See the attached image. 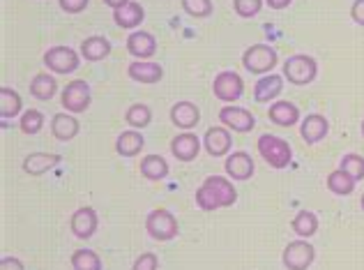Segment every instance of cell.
Returning a JSON list of instances; mask_svg holds the SVG:
<instances>
[{"mask_svg": "<svg viewBox=\"0 0 364 270\" xmlns=\"http://www.w3.org/2000/svg\"><path fill=\"white\" fill-rule=\"evenodd\" d=\"M237 201V189L226 176H208L196 189V206L205 213L217 208H231Z\"/></svg>", "mask_w": 364, "mask_h": 270, "instance_id": "6da1fadb", "label": "cell"}, {"mask_svg": "<svg viewBox=\"0 0 364 270\" xmlns=\"http://www.w3.org/2000/svg\"><path fill=\"white\" fill-rule=\"evenodd\" d=\"M256 150L272 169H286L293 160V150L289 141H284L274 134H261L256 141Z\"/></svg>", "mask_w": 364, "mask_h": 270, "instance_id": "7a4b0ae2", "label": "cell"}, {"mask_svg": "<svg viewBox=\"0 0 364 270\" xmlns=\"http://www.w3.org/2000/svg\"><path fill=\"white\" fill-rule=\"evenodd\" d=\"M146 229H148V236L152 240H159V243H168V240L178 238V234H180L178 217L166 208L150 210L146 217Z\"/></svg>", "mask_w": 364, "mask_h": 270, "instance_id": "3957f363", "label": "cell"}, {"mask_svg": "<svg viewBox=\"0 0 364 270\" xmlns=\"http://www.w3.org/2000/svg\"><path fill=\"white\" fill-rule=\"evenodd\" d=\"M316 74H318V63L306 53H295L284 61V76L293 85H309Z\"/></svg>", "mask_w": 364, "mask_h": 270, "instance_id": "277c9868", "label": "cell"}, {"mask_svg": "<svg viewBox=\"0 0 364 270\" xmlns=\"http://www.w3.org/2000/svg\"><path fill=\"white\" fill-rule=\"evenodd\" d=\"M277 63H279V53L270 44H252L242 53V67L252 74L265 76L267 72L274 70Z\"/></svg>", "mask_w": 364, "mask_h": 270, "instance_id": "5b68a950", "label": "cell"}, {"mask_svg": "<svg viewBox=\"0 0 364 270\" xmlns=\"http://www.w3.org/2000/svg\"><path fill=\"white\" fill-rule=\"evenodd\" d=\"M316 259V247L306 238L291 240L282 252V264L286 270H309Z\"/></svg>", "mask_w": 364, "mask_h": 270, "instance_id": "8992f818", "label": "cell"}, {"mask_svg": "<svg viewBox=\"0 0 364 270\" xmlns=\"http://www.w3.org/2000/svg\"><path fill=\"white\" fill-rule=\"evenodd\" d=\"M90 102H92L90 85H88V81H83V79L70 81L60 93V104H63V109L67 113H83L85 109L90 107Z\"/></svg>", "mask_w": 364, "mask_h": 270, "instance_id": "52a82bcc", "label": "cell"}, {"mask_svg": "<svg viewBox=\"0 0 364 270\" xmlns=\"http://www.w3.org/2000/svg\"><path fill=\"white\" fill-rule=\"evenodd\" d=\"M213 93H215V98L222 100L224 104H233L235 100H240L242 93H245L242 76L237 72H231V70L219 72L213 81Z\"/></svg>", "mask_w": 364, "mask_h": 270, "instance_id": "ba28073f", "label": "cell"}, {"mask_svg": "<svg viewBox=\"0 0 364 270\" xmlns=\"http://www.w3.org/2000/svg\"><path fill=\"white\" fill-rule=\"evenodd\" d=\"M44 65L49 67L53 74H72L79 70V53L70 46H51L49 51L44 53Z\"/></svg>", "mask_w": 364, "mask_h": 270, "instance_id": "9c48e42d", "label": "cell"}, {"mask_svg": "<svg viewBox=\"0 0 364 270\" xmlns=\"http://www.w3.org/2000/svg\"><path fill=\"white\" fill-rule=\"evenodd\" d=\"M219 120H222L224 128L233 130V132H252L256 128V118L252 111H247L245 107H235V104H226V107L219 109Z\"/></svg>", "mask_w": 364, "mask_h": 270, "instance_id": "30bf717a", "label": "cell"}, {"mask_svg": "<svg viewBox=\"0 0 364 270\" xmlns=\"http://www.w3.org/2000/svg\"><path fill=\"white\" fill-rule=\"evenodd\" d=\"M224 171L228 173V178H231V180H240L242 182V180H249L254 176L256 167H254V160H252L249 152L235 150V152H228V157L224 162Z\"/></svg>", "mask_w": 364, "mask_h": 270, "instance_id": "8fae6325", "label": "cell"}, {"mask_svg": "<svg viewBox=\"0 0 364 270\" xmlns=\"http://www.w3.org/2000/svg\"><path fill=\"white\" fill-rule=\"evenodd\" d=\"M124 44H127L129 56H134L136 61H150L157 53V40L148 31H134Z\"/></svg>", "mask_w": 364, "mask_h": 270, "instance_id": "7c38bea8", "label": "cell"}, {"mask_svg": "<svg viewBox=\"0 0 364 270\" xmlns=\"http://www.w3.org/2000/svg\"><path fill=\"white\" fill-rule=\"evenodd\" d=\"M70 224H72V234L76 238L88 240V238L95 236V231H97L100 219H97V213H95L90 206H81V208L74 210Z\"/></svg>", "mask_w": 364, "mask_h": 270, "instance_id": "4fadbf2b", "label": "cell"}, {"mask_svg": "<svg viewBox=\"0 0 364 270\" xmlns=\"http://www.w3.org/2000/svg\"><path fill=\"white\" fill-rule=\"evenodd\" d=\"M231 143H233V137L224 125H219V128H208L205 137H203V146L208 150V155H213V157L228 155V152H231Z\"/></svg>", "mask_w": 364, "mask_h": 270, "instance_id": "5bb4252c", "label": "cell"}, {"mask_svg": "<svg viewBox=\"0 0 364 270\" xmlns=\"http://www.w3.org/2000/svg\"><path fill=\"white\" fill-rule=\"evenodd\" d=\"M328 132H330V123L321 113H309L300 123V137L304 143H309V146L323 141L325 137H328Z\"/></svg>", "mask_w": 364, "mask_h": 270, "instance_id": "9a60e30c", "label": "cell"}, {"mask_svg": "<svg viewBox=\"0 0 364 270\" xmlns=\"http://www.w3.org/2000/svg\"><path fill=\"white\" fill-rule=\"evenodd\" d=\"M171 123L176 125V128L189 132L191 128H196L198 120H200V111L194 102L189 100H182V102H176L173 107H171Z\"/></svg>", "mask_w": 364, "mask_h": 270, "instance_id": "2e32d148", "label": "cell"}, {"mask_svg": "<svg viewBox=\"0 0 364 270\" xmlns=\"http://www.w3.org/2000/svg\"><path fill=\"white\" fill-rule=\"evenodd\" d=\"M171 152L178 162H194L200 152V139L191 132H182L171 141Z\"/></svg>", "mask_w": 364, "mask_h": 270, "instance_id": "e0dca14e", "label": "cell"}, {"mask_svg": "<svg viewBox=\"0 0 364 270\" xmlns=\"http://www.w3.org/2000/svg\"><path fill=\"white\" fill-rule=\"evenodd\" d=\"M282 90H284V76H279V74H265L254 85V100L258 104H267V102H272V100L279 98Z\"/></svg>", "mask_w": 364, "mask_h": 270, "instance_id": "ac0fdd59", "label": "cell"}, {"mask_svg": "<svg viewBox=\"0 0 364 270\" xmlns=\"http://www.w3.org/2000/svg\"><path fill=\"white\" fill-rule=\"evenodd\" d=\"M127 76L132 81H139V83H157L161 81L164 76V70H161L159 63H150V61H136V63H129L127 67Z\"/></svg>", "mask_w": 364, "mask_h": 270, "instance_id": "d6986e66", "label": "cell"}, {"mask_svg": "<svg viewBox=\"0 0 364 270\" xmlns=\"http://www.w3.org/2000/svg\"><path fill=\"white\" fill-rule=\"evenodd\" d=\"M267 118H270L274 125H279V128H293V125H298V120H300V109L295 107L293 102L277 100V102H272L270 111H267Z\"/></svg>", "mask_w": 364, "mask_h": 270, "instance_id": "ffe728a7", "label": "cell"}, {"mask_svg": "<svg viewBox=\"0 0 364 270\" xmlns=\"http://www.w3.org/2000/svg\"><path fill=\"white\" fill-rule=\"evenodd\" d=\"M55 164H60V155H53V152H31V155L23 157L21 169L28 176H42V173L53 169Z\"/></svg>", "mask_w": 364, "mask_h": 270, "instance_id": "44dd1931", "label": "cell"}, {"mask_svg": "<svg viewBox=\"0 0 364 270\" xmlns=\"http://www.w3.org/2000/svg\"><path fill=\"white\" fill-rule=\"evenodd\" d=\"M143 19H146V9H143L141 3H134V0H129L120 9H113V21L120 28H127V31H134L136 26H141Z\"/></svg>", "mask_w": 364, "mask_h": 270, "instance_id": "7402d4cb", "label": "cell"}, {"mask_svg": "<svg viewBox=\"0 0 364 270\" xmlns=\"http://www.w3.org/2000/svg\"><path fill=\"white\" fill-rule=\"evenodd\" d=\"M81 125L74 118V113H55L51 118V134L58 141H72L79 134Z\"/></svg>", "mask_w": 364, "mask_h": 270, "instance_id": "603a6c76", "label": "cell"}, {"mask_svg": "<svg viewBox=\"0 0 364 270\" xmlns=\"http://www.w3.org/2000/svg\"><path fill=\"white\" fill-rule=\"evenodd\" d=\"M111 53V42L102 35H90L81 42V56L88 63H100Z\"/></svg>", "mask_w": 364, "mask_h": 270, "instance_id": "cb8c5ba5", "label": "cell"}, {"mask_svg": "<svg viewBox=\"0 0 364 270\" xmlns=\"http://www.w3.org/2000/svg\"><path fill=\"white\" fill-rule=\"evenodd\" d=\"M143 146H146V139L141 137L139 130H127V132H120L118 139H116V150L118 155L122 157H134L139 155V152L143 150Z\"/></svg>", "mask_w": 364, "mask_h": 270, "instance_id": "d4e9b609", "label": "cell"}, {"mask_svg": "<svg viewBox=\"0 0 364 270\" xmlns=\"http://www.w3.org/2000/svg\"><path fill=\"white\" fill-rule=\"evenodd\" d=\"M325 185H328V189L332 192V194L337 197H348L353 194V189H355L358 180L350 176V173H346L343 169H337L328 173V178H325Z\"/></svg>", "mask_w": 364, "mask_h": 270, "instance_id": "484cf974", "label": "cell"}, {"mask_svg": "<svg viewBox=\"0 0 364 270\" xmlns=\"http://www.w3.org/2000/svg\"><path fill=\"white\" fill-rule=\"evenodd\" d=\"M55 90H58V81H55L51 74L40 72V74L33 76V81H31V95H33L35 100L49 102L53 95H55Z\"/></svg>", "mask_w": 364, "mask_h": 270, "instance_id": "4316f807", "label": "cell"}, {"mask_svg": "<svg viewBox=\"0 0 364 270\" xmlns=\"http://www.w3.org/2000/svg\"><path fill=\"white\" fill-rule=\"evenodd\" d=\"M141 173H143V178L159 182L168 176V162L161 155H146L141 160Z\"/></svg>", "mask_w": 364, "mask_h": 270, "instance_id": "83f0119b", "label": "cell"}, {"mask_svg": "<svg viewBox=\"0 0 364 270\" xmlns=\"http://www.w3.org/2000/svg\"><path fill=\"white\" fill-rule=\"evenodd\" d=\"M23 109V100L16 90L3 85L0 88V118H16Z\"/></svg>", "mask_w": 364, "mask_h": 270, "instance_id": "f1b7e54d", "label": "cell"}, {"mask_svg": "<svg viewBox=\"0 0 364 270\" xmlns=\"http://www.w3.org/2000/svg\"><path fill=\"white\" fill-rule=\"evenodd\" d=\"M291 229L300 238H311L316 236V231H318V217H316L311 210H300V213L293 217Z\"/></svg>", "mask_w": 364, "mask_h": 270, "instance_id": "f546056e", "label": "cell"}, {"mask_svg": "<svg viewBox=\"0 0 364 270\" xmlns=\"http://www.w3.org/2000/svg\"><path fill=\"white\" fill-rule=\"evenodd\" d=\"M124 120L129 123V128L134 130H143V128H148V125L152 123V111L148 104H132V107L124 111Z\"/></svg>", "mask_w": 364, "mask_h": 270, "instance_id": "4dcf8cb0", "label": "cell"}, {"mask_svg": "<svg viewBox=\"0 0 364 270\" xmlns=\"http://www.w3.org/2000/svg\"><path fill=\"white\" fill-rule=\"evenodd\" d=\"M72 268L74 270H102V259L95 249L81 247L72 254Z\"/></svg>", "mask_w": 364, "mask_h": 270, "instance_id": "1f68e13d", "label": "cell"}, {"mask_svg": "<svg viewBox=\"0 0 364 270\" xmlns=\"http://www.w3.org/2000/svg\"><path fill=\"white\" fill-rule=\"evenodd\" d=\"M18 128H21V132L28 134V137H35V134H40L44 128V113L37 109L23 111L21 120H18Z\"/></svg>", "mask_w": 364, "mask_h": 270, "instance_id": "d6a6232c", "label": "cell"}, {"mask_svg": "<svg viewBox=\"0 0 364 270\" xmlns=\"http://www.w3.org/2000/svg\"><path fill=\"white\" fill-rule=\"evenodd\" d=\"M339 169H343L346 173H350L353 178H355L358 182L364 180V157L358 155V152H348V155L341 157V164Z\"/></svg>", "mask_w": 364, "mask_h": 270, "instance_id": "836d02e7", "label": "cell"}, {"mask_svg": "<svg viewBox=\"0 0 364 270\" xmlns=\"http://www.w3.org/2000/svg\"><path fill=\"white\" fill-rule=\"evenodd\" d=\"M182 9L194 19H208L213 14V0H182Z\"/></svg>", "mask_w": 364, "mask_h": 270, "instance_id": "e575fe53", "label": "cell"}, {"mask_svg": "<svg viewBox=\"0 0 364 270\" xmlns=\"http://www.w3.org/2000/svg\"><path fill=\"white\" fill-rule=\"evenodd\" d=\"M233 9L237 16L252 19L263 9V0H233Z\"/></svg>", "mask_w": 364, "mask_h": 270, "instance_id": "d590c367", "label": "cell"}, {"mask_svg": "<svg viewBox=\"0 0 364 270\" xmlns=\"http://www.w3.org/2000/svg\"><path fill=\"white\" fill-rule=\"evenodd\" d=\"M157 268H159V259L155 252H143L132 266V270H157Z\"/></svg>", "mask_w": 364, "mask_h": 270, "instance_id": "8d00e7d4", "label": "cell"}, {"mask_svg": "<svg viewBox=\"0 0 364 270\" xmlns=\"http://www.w3.org/2000/svg\"><path fill=\"white\" fill-rule=\"evenodd\" d=\"M88 3H90V0H58L60 9H63V12H67V14L83 12V9L88 7Z\"/></svg>", "mask_w": 364, "mask_h": 270, "instance_id": "74e56055", "label": "cell"}, {"mask_svg": "<svg viewBox=\"0 0 364 270\" xmlns=\"http://www.w3.org/2000/svg\"><path fill=\"white\" fill-rule=\"evenodd\" d=\"M350 19L358 26H364V0H353V5H350Z\"/></svg>", "mask_w": 364, "mask_h": 270, "instance_id": "f35d334b", "label": "cell"}, {"mask_svg": "<svg viewBox=\"0 0 364 270\" xmlns=\"http://www.w3.org/2000/svg\"><path fill=\"white\" fill-rule=\"evenodd\" d=\"M0 270H26V266L16 256H3L0 259Z\"/></svg>", "mask_w": 364, "mask_h": 270, "instance_id": "ab89813d", "label": "cell"}, {"mask_svg": "<svg viewBox=\"0 0 364 270\" xmlns=\"http://www.w3.org/2000/svg\"><path fill=\"white\" fill-rule=\"evenodd\" d=\"M265 3L270 5L272 9H286V7L293 3V0H265Z\"/></svg>", "mask_w": 364, "mask_h": 270, "instance_id": "60d3db41", "label": "cell"}, {"mask_svg": "<svg viewBox=\"0 0 364 270\" xmlns=\"http://www.w3.org/2000/svg\"><path fill=\"white\" fill-rule=\"evenodd\" d=\"M127 3H129V0H104V5H109L113 9H120V7L127 5Z\"/></svg>", "mask_w": 364, "mask_h": 270, "instance_id": "b9f144b4", "label": "cell"}, {"mask_svg": "<svg viewBox=\"0 0 364 270\" xmlns=\"http://www.w3.org/2000/svg\"><path fill=\"white\" fill-rule=\"evenodd\" d=\"M360 206H362V210H364V194H362V199H360Z\"/></svg>", "mask_w": 364, "mask_h": 270, "instance_id": "7bdbcfd3", "label": "cell"}, {"mask_svg": "<svg viewBox=\"0 0 364 270\" xmlns=\"http://www.w3.org/2000/svg\"><path fill=\"white\" fill-rule=\"evenodd\" d=\"M362 137H364V120H362Z\"/></svg>", "mask_w": 364, "mask_h": 270, "instance_id": "ee69618b", "label": "cell"}]
</instances>
